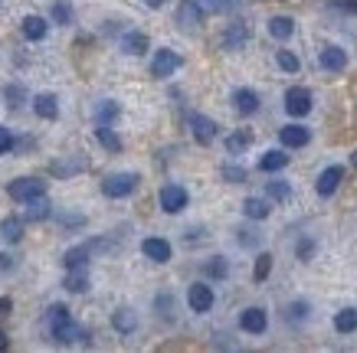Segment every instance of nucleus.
I'll list each match as a JSON object with an SVG mask.
<instances>
[{
    "label": "nucleus",
    "mask_w": 357,
    "mask_h": 353,
    "mask_svg": "<svg viewBox=\"0 0 357 353\" xmlns=\"http://www.w3.org/2000/svg\"><path fill=\"white\" fill-rule=\"evenodd\" d=\"M121 115V105L115 98H102L96 105V125H115Z\"/></svg>",
    "instance_id": "obj_27"
},
{
    "label": "nucleus",
    "mask_w": 357,
    "mask_h": 353,
    "mask_svg": "<svg viewBox=\"0 0 357 353\" xmlns=\"http://www.w3.org/2000/svg\"><path fill=\"white\" fill-rule=\"evenodd\" d=\"M17 268V258L10 252H0V272H13Z\"/></svg>",
    "instance_id": "obj_47"
},
{
    "label": "nucleus",
    "mask_w": 357,
    "mask_h": 353,
    "mask_svg": "<svg viewBox=\"0 0 357 353\" xmlns=\"http://www.w3.org/2000/svg\"><path fill=\"white\" fill-rule=\"evenodd\" d=\"M249 36H252L249 23L236 20V23H229L227 30H223V36H220V46H223V49H229V53H236V49H243V46L249 43Z\"/></svg>",
    "instance_id": "obj_12"
},
{
    "label": "nucleus",
    "mask_w": 357,
    "mask_h": 353,
    "mask_svg": "<svg viewBox=\"0 0 357 353\" xmlns=\"http://www.w3.org/2000/svg\"><path fill=\"white\" fill-rule=\"evenodd\" d=\"M13 308V298H0V317H7Z\"/></svg>",
    "instance_id": "obj_49"
},
{
    "label": "nucleus",
    "mask_w": 357,
    "mask_h": 353,
    "mask_svg": "<svg viewBox=\"0 0 357 353\" xmlns=\"http://www.w3.org/2000/svg\"><path fill=\"white\" fill-rule=\"evenodd\" d=\"M236 242L239 246H246V249H256L262 242V235L256 233V229H236Z\"/></svg>",
    "instance_id": "obj_44"
},
{
    "label": "nucleus",
    "mask_w": 357,
    "mask_h": 353,
    "mask_svg": "<svg viewBox=\"0 0 357 353\" xmlns=\"http://www.w3.org/2000/svg\"><path fill=\"white\" fill-rule=\"evenodd\" d=\"M181 65H184V56L181 53H174V49H158L151 59V75L154 79H167V75H174Z\"/></svg>",
    "instance_id": "obj_7"
},
{
    "label": "nucleus",
    "mask_w": 357,
    "mask_h": 353,
    "mask_svg": "<svg viewBox=\"0 0 357 353\" xmlns=\"http://www.w3.org/2000/svg\"><path fill=\"white\" fill-rule=\"evenodd\" d=\"M33 115L43 118V121H56L59 118V98L50 95V92H40V95H33Z\"/></svg>",
    "instance_id": "obj_21"
},
{
    "label": "nucleus",
    "mask_w": 357,
    "mask_h": 353,
    "mask_svg": "<svg viewBox=\"0 0 357 353\" xmlns=\"http://www.w3.org/2000/svg\"><path fill=\"white\" fill-rule=\"evenodd\" d=\"M92 246L89 242H79V246H73V249H66L63 252V268L66 272H73V268H86L89 262H92Z\"/></svg>",
    "instance_id": "obj_22"
},
{
    "label": "nucleus",
    "mask_w": 357,
    "mask_h": 353,
    "mask_svg": "<svg viewBox=\"0 0 357 353\" xmlns=\"http://www.w3.org/2000/svg\"><path fill=\"white\" fill-rule=\"evenodd\" d=\"M144 3H148L151 10H161V7H164V3H167V0H144Z\"/></svg>",
    "instance_id": "obj_50"
},
{
    "label": "nucleus",
    "mask_w": 357,
    "mask_h": 353,
    "mask_svg": "<svg viewBox=\"0 0 357 353\" xmlns=\"http://www.w3.org/2000/svg\"><path fill=\"white\" fill-rule=\"evenodd\" d=\"M56 219H59L66 229H82V226H86V216L82 213H56Z\"/></svg>",
    "instance_id": "obj_45"
},
{
    "label": "nucleus",
    "mask_w": 357,
    "mask_h": 353,
    "mask_svg": "<svg viewBox=\"0 0 357 353\" xmlns=\"http://www.w3.org/2000/svg\"><path fill=\"white\" fill-rule=\"evenodd\" d=\"M7 196H10L13 203H30V200H40L46 196V180L40 177H17V180L7 183Z\"/></svg>",
    "instance_id": "obj_2"
},
{
    "label": "nucleus",
    "mask_w": 357,
    "mask_h": 353,
    "mask_svg": "<svg viewBox=\"0 0 357 353\" xmlns=\"http://www.w3.org/2000/svg\"><path fill=\"white\" fill-rule=\"evenodd\" d=\"M249 144H252V131L239 128V131H233V134L227 138V154H243Z\"/></svg>",
    "instance_id": "obj_35"
},
{
    "label": "nucleus",
    "mask_w": 357,
    "mask_h": 353,
    "mask_svg": "<svg viewBox=\"0 0 357 353\" xmlns=\"http://www.w3.org/2000/svg\"><path fill=\"white\" fill-rule=\"evenodd\" d=\"M112 327L121 334V337H131V334L138 331V314L131 308H119L115 314H112Z\"/></svg>",
    "instance_id": "obj_24"
},
{
    "label": "nucleus",
    "mask_w": 357,
    "mask_h": 353,
    "mask_svg": "<svg viewBox=\"0 0 357 353\" xmlns=\"http://www.w3.org/2000/svg\"><path fill=\"white\" fill-rule=\"evenodd\" d=\"M96 141L109 150V154H121V148H125V144H121V138L112 131V125H98V128H96Z\"/></svg>",
    "instance_id": "obj_32"
},
{
    "label": "nucleus",
    "mask_w": 357,
    "mask_h": 353,
    "mask_svg": "<svg viewBox=\"0 0 357 353\" xmlns=\"http://www.w3.org/2000/svg\"><path fill=\"white\" fill-rule=\"evenodd\" d=\"M50 23H53V20H46V17H36V13L23 17V23H20L23 40H26V43H43L46 36H50Z\"/></svg>",
    "instance_id": "obj_14"
},
{
    "label": "nucleus",
    "mask_w": 357,
    "mask_h": 353,
    "mask_svg": "<svg viewBox=\"0 0 357 353\" xmlns=\"http://www.w3.org/2000/svg\"><path fill=\"white\" fill-rule=\"evenodd\" d=\"M266 327H269V314H266V308H246L243 314H239V331L243 334H252V337H259V334H266Z\"/></svg>",
    "instance_id": "obj_11"
},
{
    "label": "nucleus",
    "mask_w": 357,
    "mask_h": 353,
    "mask_svg": "<svg viewBox=\"0 0 357 353\" xmlns=\"http://www.w3.org/2000/svg\"><path fill=\"white\" fill-rule=\"evenodd\" d=\"M204 279L210 281H227L229 279V262L223 256H213L204 262Z\"/></svg>",
    "instance_id": "obj_28"
},
{
    "label": "nucleus",
    "mask_w": 357,
    "mask_h": 353,
    "mask_svg": "<svg viewBox=\"0 0 357 353\" xmlns=\"http://www.w3.org/2000/svg\"><path fill=\"white\" fill-rule=\"evenodd\" d=\"M269 36L272 40H279V43H285V40H292V33H295V20L292 17H285V13H279V17H269Z\"/></svg>",
    "instance_id": "obj_25"
},
{
    "label": "nucleus",
    "mask_w": 357,
    "mask_h": 353,
    "mask_svg": "<svg viewBox=\"0 0 357 353\" xmlns=\"http://www.w3.org/2000/svg\"><path fill=\"white\" fill-rule=\"evenodd\" d=\"M63 288L69 291V295H86V291H89V275H86V268H73V272H66Z\"/></svg>",
    "instance_id": "obj_30"
},
{
    "label": "nucleus",
    "mask_w": 357,
    "mask_h": 353,
    "mask_svg": "<svg viewBox=\"0 0 357 353\" xmlns=\"http://www.w3.org/2000/svg\"><path fill=\"white\" fill-rule=\"evenodd\" d=\"M13 148H17V138L10 134V128H3V125H0V154H10Z\"/></svg>",
    "instance_id": "obj_46"
},
{
    "label": "nucleus",
    "mask_w": 357,
    "mask_h": 353,
    "mask_svg": "<svg viewBox=\"0 0 357 353\" xmlns=\"http://www.w3.org/2000/svg\"><path fill=\"white\" fill-rule=\"evenodd\" d=\"M141 252H144V258H151L158 265H164V262L174 258V246L167 239H161V235H148V239L141 242Z\"/></svg>",
    "instance_id": "obj_13"
},
{
    "label": "nucleus",
    "mask_w": 357,
    "mask_h": 353,
    "mask_svg": "<svg viewBox=\"0 0 357 353\" xmlns=\"http://www.w3.org/2000/svg\"><path fill=\"white\" fill-rule=\"evenodd\" d=\"M269 203H272L269 196H246V200H243V216L252 219V223H262V219H269L272 216Z\"/></svg>",
    "instance_id": "obj_23"
},
{
    "label": "nucleus",
    "mask_w": 357,
    "mask_h": 353,
    "mask_svg": "<svg viewBox=\"0 0 357 353\" xmlns=\"http://www.w3.org/2000/svg\"><path fill=\"white\" fill-rule=\"evenodd\" d=\"M335 331L337 334H354L357 331V311L354 308H341L335 314Z\"/></svg>",
    "instance_id": "obj_34"
},
{
    "label": "nucleus",
    "mask_w": 357,
    "mask_h": 353,
    "mask_svg": "<svg viewBox=\"0 0 357 353\" xmlns=\"http://www.w3.org/2000/svg\"><path fill=\"white\" fill-rule=\"evenodd\" d=\"M335 7H341L347 13H357V0H335Z\"/></svg>",
    "instance_id": "obj_48"
},
{
    "label": "nucleus",
    "mask_w": 357,
    "mask_h": 353,
    "mask_svg": "<svg viewBox=\"0 0 357 353\" xmlns=\"http://www.w3.org/2000/svg\"><path fill=\"white\" fill-rule=\"evenodd\" d=\"M312 108H314V98H312V92H308V88L295 86V88H289V92H285V111H289L292 118H305Z\"/></svg>",
    "instance_id": "obj_8"
},
{
    "label": "nucleus",
    "mask_w": 357,
    "mask_h": 353,
    "mask_svg": "<svg viewBox=\"0 0 357 353\" xmlns=\"http://www.w3.org/2000/svg\"><path fill=\"white\" fill-rule=\"evenodd\" d=\"M269 275H272V256L269 252H259V256H256V268H252V281L262 285Z\"/></svg>",
    "instance_id": "obj_39"
},
{
    "label": "nucleus",
    "mask_w": 357,
    "mask_h": 353,
    "mask_svg": "<svg viewBox=\"0 0 357 353\" xmlns=\"http://www.w3.org/2000/svg\"><path fill=\"white\" fill-rule=\"evenodd\" d=\"M314 249H318V242H314L312 235H298V242H295V258H298V262H312Z\"/></svg>",
    "instance_id": "obj_41"
},
{
    "label": "nucleus",
    "mask_w": 357,
    "mask_h": 353,
    "mask_svg": "<svg viewBox=\"0 0 357 353\" xmlns=\"http://www.w3.org/2000/svg\"><path fill=\"white\" fill-rule=\"evenodd\" d=\"M204 7H200V0H181V7H177V23L184 26V30H194L204 23Z\"/></svg>",
    "instance_id": "obj_17"
},
{
    "label": "nucleus",
    "mask_w": 357,
    "mask_h": 353,
    "mask_svg": "<svg viewBox=\"0 0 357 353\" xmlns=\"http://www.w3.org/2000/svg\"><path fill=\"white\" fill-rule=\"evenodd\" d=\"M141 187V177L138 173H109L105 180H102V196H109V200H125V196H131V193Z\"/></svg>",
    "instance_id": "obj_3"
},
{
    "label": "nucleus",
    "mask_w": 357,
    "mask_h": 353,
    "mask_svg": "<svg viewBox=\"0 0 357 353\" xmlns=\"http://www.w3.org/2000/svg\"><path fill=\"white\" fill-rule=\"evenodd\" d=\"M121 53L125 56H144L148 49H151V40H148V33H141V30H128V33H121Z\"/></svg>",
    "instance_id": "obj_16"
},
{
    "label": "nucleus",
    "mask_w": 357,
    "mask_h": 353,
    "mask_svg": "<svg viewBox=\"0 0 357 353\" xmlns=\"http://www.w3.org/2000/svg\"><path fill=\"white\" fill-rule=\"evenodd\" d=\"M233 108H236V115H243V118H249V115H256L259 111V92L256 88H236L233 92Z\"/></svg>",
    "instance_id": "obj_19"
},
{
    "label": "nucleus",
    "mask_w": 357,
    "mask_h": 353,
    "mask_svg": "<svg viewBox=\"0 0 357 353\" xmlns=\"http://www.w3.org/2000/svg\"><path fill=\"white\" fill-rule=\"evenodd\" d=\"M266 196L272 203H289L292 200V183L289 180H269L266 183Z\"/></svg>",
    "instance_id": "obj_33"
},
{
    "label": "nucleus",
    "mask_w": 357,
    "mask_h": 353,
    "mask_svg": "<svg viewBox=\"0 0 357 353\" xmlns=\"http://www.w3.org/2000/svg\"><path fill=\"white\" fill-rule=\"evenodd\" d=\"M26 223H43V219H50L53 216V203L46 200V196H40V200H30L26 203Z\"/></svg>",
    "instance_id": "obj_31"
},
{
    "label": "nucleus",
    "mask_w": 357,
    "mask_h": 353,
    "mask_svg": "<svg viewBox=\"0 0 357 353\" xmlns=\"http://www.w3.org/2000/svg\"><path fill=\"white\" fill-rule=\"evenodd\" d=\"M213 301H217V295H213V288H210L206 281H194V285L187 288V304H190L194 314H206V311H213Z\"/></svg>",
    "instance_id": "obj_6"
},
{
    "label": "nucleus",
    "mask_w": 357,
    "mask_h": 353,
    "mask_svg": "<svg viewBox=\"0 0 357 353\" xmlns=\"http://www.w3.org/2000/svg\"><path fill=\"white\" fill-rule=\"evenodd\" d=\"M50 20H53L56 26H73V23H76L73 3H69V0H53V7H50Z\"/></svg>",
    "instance_id": "obj_29"
},
{
    "label": "nucleus",
    "mask_w": 357,
    "mask_h": 353,
    "mask_svg": "<svg viewBox=\"0 0 357 353\" xmlns=\"http://www.w3.org/2000/svg\"><path fill=\"white\" fill-rule=\"evenodd\" d=\"M86 167H89V161L82 157V154H66V157H59V161L50 164V173H53L56 180H69V177L82 173Z\"/></svg>",
    "instance_id": "obj_10"
},
{
    "label": "nucleus",
    "mask_w": 357,
    "mask_h": 353,
    "mask_svg": "<svg viewBox=\"0 0 357 353\" xmlns=\"http://www.w3.org/2000/svg\"><path fill=\"white\" fill-rule=\"evenodd\" d=\"M46 324H50V337L56 343H89V331L82 324L73 321V314L66 304H53L46 311Z\"/></svg>",
    "instance_id": "obj_1"
},
{
    "label": "nucleus",
    "mask_w": 357,
    "mask_h": 353,
    "mask_svg": "<svg viewBox=\"0 0 357 353\" xmlns=\"http://www.w3.org/2000/svg\"><path fill=\"white\" fill-rule=\"evenodd\" d=\"M279 141L282 148H308V141H312V131L305 128V125H285V128H279Z\"/></svg>",
    "instance_id": "obj_18"
},
{
    "label": "nucleus",
    "mask_w": 357,
    "mask_h": 353,
    "mask_svg": "<svg viewBox=\"0 0 357 353\" xmlns=\"http://www.w3.org/2000/svg\"><path fill=\"white\" fill-rule=\"evenodd\" d=\"M7 347H10V340H7V334H3V331H0V353H3V350H7Z\"/></svg>",
    "instance_id": "obj_51"
},
{
    "label": "nucleus",
    "mask_w": 357,
    "mask_h": 353,
    "mask_svg": "<svg viewBox=\"0 0 357 353\" xmlns=\"http://www.w3.org/2000/svg\"><path fill=\"white\" fill-rule=\"evenodd\" d=\"M351 167H354V171H357V150H354V154H351Z\"/></svg>",
    "instance_id": "obj_52"
},
{
    "label": "nucleus",
    "mask_w": 357,
    "mask_h": 353,
    "mask_svg": "<svg viewBox=\"0 0 357 353\" xmlns=\"http://www.w3.org/2000/svg\"><path fill=\"white\" fill-rule=\"evenodd\" d=\"M308 314H312V304H308V301H292V304L285 308V321L289 324H305L308 321Z\"/></svg>",
    "instance_id": "obj_38"
},
{
    "label": "nucleus",
    "mask_w": 357,
    "mask_h": 353,
    "mask_svg": "<svg viewBox=\"0 0 357 353\" xmlns=\"http://www.w3.org/2000/svg\"><path fill=\"white\" fill-rule=\"evenodd\" d=\"M220 177H223V180L227 183H246V167H239V164H223V167H220Z\"/></svg>",
    "instance_id": "obj_42"
},
{
    "label": "nucleus",
    "mask_w": 357,
    "mask_h": 353,
    "mask_svg": "<svg viewBox=\"0 0 357 353\" xmlns=\"http://www.w3.org/2000/svg\"><path fill=\"white\" fill-rule=\"evenodd\" d=\"M23 233H26V216H3L0 219V239L7 246H20Z\"/></svg>",
    "instance_id": "obj_15"
},
{
    "label": "nucleus",
    "mask_w": 357,
    "mask_h": 353,
    "mask_svg": "<svg viewBox=\"0 0 357 353\" xmlns=\"http://www.w3.org/2000/svg\"><path fill=\"white\" fill-rule=\"evenodd\" d=\"M285 167H289V154H285V150H266V154H262L259 157V171L262 173H279V171H285Z\"/></svg>",
    "instance_id": "obj_26"
},
{
    "label": "nucleus",
    "mask_w": 357,
    "mask_h": 353,
    "mask_svg": "<svg viewBox=\"0 0 357 353\" xmlns=\"http://www.w3.org/2000/svg\"><path fill=\"white\" fill-rule=\"evenodd\" d=\"M0 95H3V102H7V105H10L13 111H17V108H20L23 102H26V88L17 86V82H7V86L0 88Z\"/></svg>",
    "instance_id": "obj_36"
},
{
    "label": "nucleus",
    "mask_w": 357,
    "mask_h": 353,
    "mask_svg": "<svg viewBox=\"0 0 357 353\" xmlns=\"http://www.w3.org/2000/svg\"><path fill=\"white\" fill-rule=\"evenodd\" d=\"M275 63H279L282 72H289V75L302 69V59H298V56H295L292 49H279V53H275Z\"/></svg>",
    "instance_id": "obj_40"
},
{
    "label": "nucleus",
    "mask_w": 357,
    "mask_h": 353,
    "mask_svg": "<svg viewBox=\"0 0 357 353\" xmlns=\"http://www.w3.org/2000/svg\"><path fill=\"white\" fill-rule=\"evenodd\" d=\"M158 203H161V210L167 216H177L187 210L190 193H187V187H181V183H164L161 190H158Z\"/></svg>",
    "instance_id": "obj_4"
},
{
    "label": "nucleus",
    "mask_w": 357,
    "mask_h": 353,
    "mask_svg": "<svg viewBox=\"0 0 357 353\" xmlns=\"http://www.w3.org/2000/svg\"><path fill=\"white\" fill-rule=\"evenodd\" d=\"M187 125H190V134H194L197 144H213V138L220 134L217 121H213V118H206V115H200V111L187 115Z\"/></svg>",
    "instance_id": "obj_5"
},
{
    "label": "nucleus",
    "mask_w": 357,
    "mask_h": 353,
    "mask_svg": "<svg viewBox=\"0 0 357 353\" xmlns=\"http://www.w3.org/2000/svg\"><path fill=\"white\" fill-rule=\"evenodd\" d=\"M341 180H344V167H341V164H331V167H325V171L318 173L314 193H318L321 200H328V196H335V190L341 187Z\"/></svg>",
    "instance_id": "obj_9"
},
{
    "label": "nucleus",
    "mask_w": 357,
    "mask_h": 353,
    "mask_svg": "<svg viewBox=\"0 0 357 353\" xmlns=\"http://www.w3.org/2000/svg\"><path fill=\"white\" fill-rule=\"evenodd\" d=\"M239 3H243V0H200V7H204L206 17H210V13H236Z\"/></svg>",
    "instance_id": "obj_37"
},
{
    "label": "nucleus",
    "mask_w": 357,
    "mask_h": 353,
    "mask_svg": "<svg viewBox=\"0 0 357 353\" xmlns=\"http://www.w3.org/2000/svg\"><path fill=\"white\" fill-rule=\"evenodd\" d=\"M318 65L325 69V72H344L347 69V53L341 46H325L321 53H318Z\"/></svg>",
    "instance_id": "obj_20"
},
{
    "label": "nucleus",
    "mask_w": 357,
    "mask_h": 353,
    "mask_svg": "<svg viewBox=\"0 0 357 353\" xmlns=\"http://www.w3.org/2000/svg\"><path fill=\"white\" fill-rule=\"evenodd\" d=\"M154 308H158V317H167V321H171L174 314V295L171 291H161V295H154Z\"/></svg>",
    "instance_id": "obj_43"
}]
</instances>
